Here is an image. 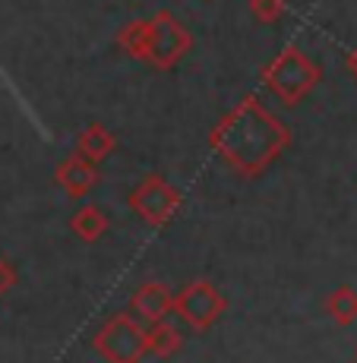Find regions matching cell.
<instances>
[{
    "instance_id": "cell-1",
    "label": "cell",
    "mask_w": 357,
    "mask_h": 363,
    "mask_svg": "<svg viewBox=\"0 0 357 363\" xmlns=\"http://www.w3.org/2000/svg\"><path fill=\"white\" fill-rule=\"evenodd\" d=\"M209 145L241 177L265 174L291 145V130L256 95H243L209 133Z\"/></svg>"
},
{
    "instance_id": "cell-2",
    "label": "cell",
    "mask_w": 357,
    "mask_h": 363,
    "mask_svg": "<svg viewBox=\"0 0 357 363\" xmlns=\"http://www.w3.org/2000/svg\"><path fill=\"white\" fill-rule=\"evenodd\" d=\"M260 79H263L265 92L275 95L285 108H294V104H300L319 86L323 69H319V64L310 54L300 51L297 45H288L285 51H278L275 57L263 67Z\"/></svg>"
},
{
    "instance_id": "cell-3",
    "label": "cell",
    "mask_w": 357,
    "mask_h": 363,
    "mask_svg": "<svg viewBox=\"0 0 357 363\" xmlns=\"http://www.w3.org/2000/svg\"><path fill=\"white\" fill-rule=\"evenodd\" d=\"M145 332L149 325L143 319H136L133 313H117L95 332L92 347L104 363H139L149 354Z\"/></svg>"
},
{
    "instance_id": "cell-4",
    "label": "cell",
    "mask_w": 357,
    "mask_h": 363,
    "mask_svg": "<svg viewBox=\"0 0 357 363\" xmlns=\"http://www.w3.org/2000/svg\"><path fill=\"white\" fill-rule=\"evenodd\" d=\"M190 48H193L190 29L171 10H158L149 19V64L155 69H162V73L174 69L190 54Z\"/></svg>"
},
{
    "instance_id": "cell-5",
    "label": "cell",
    "mask_w": 357,
    "mask_h": 363,
    "mask_svg": "<svg viewBox=\"0 0 357 363\" xmlns=\"http://www.w3.org/2000/svg\"><path fill=\"white\" fill-rule=\"evenodd\" d=\"M180 202H184L180 190L167 177H162V174L143 177L136 184V190L130 193V208L152 228H165L177 215Z\"/></svg>"
},
{
    "instance_id": "cell-6",
    "label": "cell",
    "mask_w": 357,
    "mask_h": 363,
    "mask_svg": "<svg viewBox=\"0 0 357 363\" xmlns=\"http://www.w3.org/2000/svg\"><path fill=\"white\" fill-rule=\"evenodd\" d=\"M228 300L221 297V291L212 281H190L184 291L174 294V313L190 325L193 332H206L212 329L221 319Z\"/></svg>"
},
{
    "instance_id": "cell-7",
    "label": "cell",
    "mask_w": 357,
    "mask_h": 363,
    "mask_svg": "<svg viewBox=\"0 0 357 363\" xmlns=\"http://www.w3.org/2000/svg\"><path fill=\"white\" fill-rule=\"evenodd\" d=\"M54 180H57V186L70 199H82V196H89L92 186L98 184V164H92L89 158H82L79 152H73V155H67L64 162L57 164Z\"/></svg>"
},
{
    "instance_id": "cell-8",
    "label": "cell",
    "mask_w": 357,
    "mask_h": 363,
    "mask_svg": "<svg viewBox=\"0 0 357 363\" xmlns=\"http://www.w3.org/2000/svg\"><path fill=\"white\" fill-rule=\"evenodd\" d=\"M130 313L136 319H143L145 325L162 323L167 313H174V294L171 288L162 281H145L136 288V294L130 300Z\"/></svg>"
},
{
    "instance_id": "cell-9",
    "label": "cell",
    "mask_w": 357,
    "mask_h": 363,
    "mask_svg": "<svg viewBox=\"0 0 357 363\" xmlns=\"http://www.w3.org/2000/svg\"><path fill=\"white\" fill-rule=\"evenodd\" d=\"M114 149H117V139L104 123H89V127L76 136V152H79L82 158H89L92 164H101L104 158H111Z\"/></svg>"
},
{
    "instance_id": "cell-10",
    "label": "cell",
    "mask_w": 357,
    "mask_h": 363,
    "mask_svg": "<svg viewBox=\"0 0 357 363\" xmlns=\"http://www.w3.org/2000/svg\"><path fill=\"white\" fill-rule=\"evenodd\" d=\"M108 215H104V208H98L95 202H89V206L76 208V215L70 218V231L79 237L82 243H95L101 240L104 234H108Z\"/></svg>"
},
{
    "instance_id": "cell-11",
    "label": "cell",
    "mask_w": 357,
    "mask_h": 363,
    "mask_svg": "<svg viewBox=\"0 0 357 363\" xmlns=\"http://www.w3.org/2000/svg\"><path fill=\"white\" fill-rule=\"evenodd\" d=\"M117 48H121V54H127L130 60L149 64V19H133V23L121 26V32H117Z\"/></svg>"
},
{
    "instance_id": "cell-12",
    "label": "cell",
    "mask_w": 357,
    "mask_h": 363,
    "mask_svg": "<svg viewBox=\"0 0 357 363\" xmlns=\"http://www.w3.org/2000/svg\"><path fill=\"white\" fill-rule=\"evenodd\" d=\"M145 341H149V354H155V357H174V354L184 347V335L177 332V325L162 319V323L149 325V332H145Z\"/></svg>"
},
{
    "instance_id": "cell-13",
    "label": "cell",
    "mask_w": 357,
    "mask_h": 363,
    "mask_svg": "<svg viewBox=\"0 0 357 363\" xmlns=\"http://www.w3.org/2000/svg\"><path fill=\"white\" fill-rule=\"evenodd\" d=\"M326 313L335 319L339 325H351L357 319V291L348 288V284H341V288H335L332 294L326 297Z\"/></svg>"
},
{
    "instance_id": "cell-14",
    "label": "cell",
    "mask_w": 357,
    "mask_h": 363,
    "mask_svg": "<svg viewBox=\"0 0 357 363\" xmlns=\"http://www.w3.org/2000/svg\"><path fill=\"white\" fill-rule=\"evenodd\" d=\"M247 10H250V16L256 19V23H263V26H275L278 19L285 16V0H247Z\"/></svg>"
},
{
    "instance_id": "cell-15",
    "label": "cell",
    "mask_w": 357,
    "mask_h": 363,
    "mask_svg": "<svg viewBox=\"0 0 357 363\" xmlns=\"http://www.w3.org/2000/svg\"><path fill=\"white\" fill-rule=\"evenodd\" d=\"M13 284H16V272H13V265L6 259H0V297H4Z\"/></svg>"
},
{
    "instance_id": "cell-16",
    "label": "cell",
    "mask_w": 357,
    "mask_h": 363,
    "mask_svg": "<svg viewBox=\"0 0 357 363\" xmlns=\"http://www.w3.org/2000/svg\"><path fill=\"white\" fill-rule=\"evenodd\" d=\"M345 64H348V69H351V76H354V82H357V48H354L351 54H348Z\"/></svg>"
}]
</instances>
